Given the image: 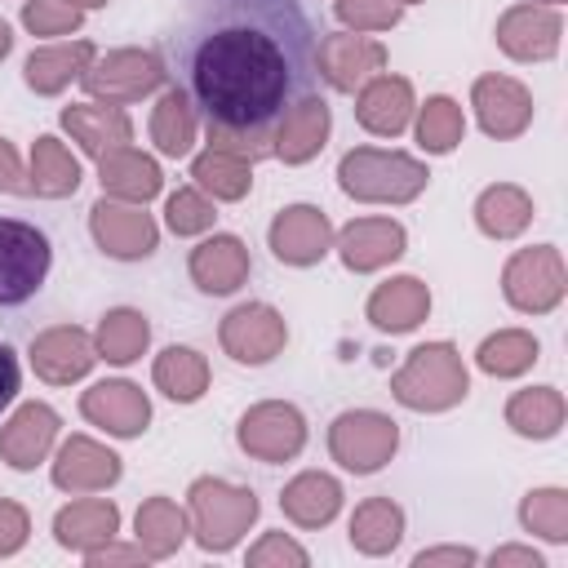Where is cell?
<instances>
[{
	"label": "cell",
	"instance_id": "obj_1",
	"mask_svg": "<svg viewBox=\"0 0 568 568\" xmlns=\"http://www.w3.org/2000/svg\"><path fill=\"white\" fill-rule=\"evenodd\" d=\"M315 49L297 0H204L160 40V62L195 102L209 146L253 164L271 155L280 115L315 93Z\"/></svg>",
	"mask_w": 568,
	"mask_h": 568
},
{
	"label": "cell",
	"instance_id": "obj_2",
	"mask_svg": "<svg viewBox=\"0 0 568 568\" xmlns=\"http://www.w3.org/2000/svg\"><path fill=\"white\" fill-rule=\"evenodd\" d=\"M470 373L453 342H426L408 351L399 373L390 377V395L413 413H448L466 399Z\"/></svg>",
	"mask_w": 568,
	"mask_h": 568
},
{
	"label": "cell",
	"instance_id": "obj_3",
	"mask_svg": "<svg viewBox=\"0 0 568 568\" xmlns=\"http://www.w3.org/2000/svg\"><path fill=\"white\" fill-rule=\"evenodd\" d=\"M426 182H430L426 164L417 155H404V151L355 146L337 164V186L364 204H408L426 191Z\"/></svg>",
	"mask_w": 568,
	"mask_h": 568
},
{
	"label": "cell",
	"instance_id": "obj_4",
	"mask_svg": "<svg viewBox=\"0 0 568 568\" xmlns=\"http://www.w3.org/2000/svg\"><path fill=\"white\" fill-rule=\"evenodd\" d=\"M186 506H191V532H195L200 550H209V555L240 546V537L253 528V519L262 510L253 488L213 479V475H204L186 488Z\"/></svg>",
	"mask_w": 568,
	"mask_h": 568
},
{
	"label": "cell",
	"instance_id": "obj_5",
	"mask_svg": "<svg viewBox=\"0 0 568 568\" xmlns=\"http://www.w3.org/2000/svg\"><path fill=\"white\" fill-rule=\"evenodd\" d=\"M399 448V426L377 408H346L328 426V453L351 475L382 470Z\"/></svg>",
	"mask_w": 568,
	"mask_h": 568
},
{
	"label": "cell",
	"instance_id": "obj_6",
	"mask_svg": "<svg viewBox=\"0 0 568 568\" xmlns=\"http://www.w3.org/2000/svg\"><path fill=\"white\" fill-rule=\"evenodd\" d=\"M53 248L44 231L18 217H0V306H22L40 293Z\"/></svg>",
	"mask_w": 568,
	"mask_h": 568
},
{
	"label": "cell",
	"instance_id": "obj_7",
	"mask_svg": "<svg viewBox=\"0 0 568 568\" xmlns=\"http://www.w3.org/2000/svg\"><path fill=\"white\" fill-rule=\"evenodd\" d=\"M564 288H568V275H564V257L555 244L519 248V253H510V262L501 271V293L524 315L555 311L564 302Z\"/></svg>",
	"mask_w": 568,
	"mask_h": 568
},
{
	"label": "cell",
	"instance_id": "obj_8",
	"mask_svg": "<svg viewBox=\"0 0 568 568\" xmlns=\"http://www.w3.org/2000/svg\"><path fill=\"white\" fill-rule=\"evenodd\" d=\"M164 80H169L164 75V62L151 49H111L106 58H93L89 71L80 75L84 93L93 102H111V106L138 102V98L155 93Z\"/></svg>",
	"mask_w": 568,
	"mask_h": 568
},
{
	"label": "cell",
	"instance_id": "obj_9",
	"mask_svg": "<svg viewBox=\"0 0 568 568\" xmlns=\"http://www.w3.org/2000/svg\"><path fill=\"white\" fill-rule=\"evenodd\" d=\"M235 439L248 457L275 466V462H288L306 448V417L284 399H262L240 417Z\"/></svg>",
	"mask_w": 568,
	"mask_h": 568
},
{
	"label": "cell",
	"instance_id": "obj_10",
	"mask_svg": "<svg viewBox=\"0 0 568 568\" xmlns=\"http://www.w3.org/2000/svg\"><path fill=\"white\" fill-rule=\"evenodd\" d=\"M89 231L98 240V248L115 262H138V257H151L155 244H160V226L151 213H142V204H129V200H111L102 195L93 209H89Z\"/></svg>",
	"mask_w": 568,
	"mask_h": 568
},
{
	"label": "cell",
	"instance_id": "obj_11",
	"mask_svg": "<svg viewBox=\"0 0 568 568\" xmlns=\"http://www.w3.org/2000/svg\"><path fill=\"white\" fill-rule=\"evenodd\" d=\"M386 67V44L373 40L368 31H328L320 36L315 49V71L328 89L355 93L364 80H373Z\"/></svg>",
	"mask_w": 568,
	"mask_h": 568
},
{
	"label": "cell",
	"instance_id": "obj_12",
	"mask_svg": "<svg viewBox=\"0 0 568 568\" xmlns=\"http://www.w3.org/2000/svg\"><path fill=\"white\" fill-rule=\"evenodd\" d=\"M217 342L235 364H271L288 342V324L271 302H244L222 320Z\"/></svg>",
	"mask_w": 568,
	"mask_h": 568
},
{
	"label": "cell",
	"instance_id": "obj_13",
	"mask_svg": "<svg viewBox=\"0 0 568 568\" xmlns=\"http://www.w3.org/2000/svg\"><path fill=\"white\" fill-rule=\"evenodd\" d=\"M564 18L555 4H510L497 18V49L515 62H546L559 53Z\"/></svg>",
	"mask_w": 568,
	"mask_h": 568
},
{
	"label": "cell",
	"instance_id": "obj_14",
	"mask_svg": "<svg viewBox=\"0 0 568 568\" xmlns=\"http://www.w3.org/2000/svg\"><path fill=\"white\" fill-rule=\"evenodd\" d=\"M266 240H271V253L284 266H315L333 248V222L315 204H288V209L275 213Z\"/></svg>",
	"mask_w": 568,
	"mask_h": 568
},
{
	"label": "cell",
	"instance_id": "obj_15",
	"mask_svg": "<svg viewBox=\"0 0 568 568\" xmlns=\"http://www.w3.org/2000/svg\"><path fill=\"white\" fill-rule=\"evenodd\" d=\"M470 106H475L479 129L497 142L519 138L532 124V93L510 75H479L470 89Z\"/></svg>",
	"mask_w": 568,
	"mask_h": 568
},
{
	"label": "cell",
	"instance_id": "obj_16",
	"mask_svg": "<svg viewBox=\"0 0 568 568\" xmlns=\"http://www.w3.org/2000/svg\"><path fill=\"white\" fill-rule=\"evenodd\" d=\"M404 244H408V235L395 217H355L333 235V248H337L342 266L355 271V275L390 266L404 253Z\"/></svg>",
	"mask_w": 568,
	"mask_h": 568
},
{
	"label": "cell",
	"instance_id": "obj_17",
	"mask_svg": "<svg viewBox=\"0 0 568 568\" xmlns=\"http://www.w3.org/2000/svg\"><path fill=\"white\" fill-rule=\"evenodd\" d=\"M80 413H84L93 426H102L106 435L133 439V435H142L146 422H151V399H146L142 386L115 377V382H93V386L80 395Z\"/></svg>",
	"mask_w": 568,
	"mask_h": 568
},
{
	"label": "cell",
	"instance_id": "obj_18",
	"mask_svg": "<svg viewBox=\"0 0 568 568\" xmlns=\"http://www.w3.org/2000/svg\"><path fill=\"white\" fill-rule=\"evenodd\" d=\"M31 368H36V377H44L49 386H71V382H80L89 368H93V359H98V351H93V337L84 333V328H75V324H58V328H44L40 337H31Z\"/></svg>",
	"mask_w": 568,
	"mask_h": 568
},
{
	"label": "cell",
	"instance_id": "obj_19",
	"mask_svg": "<svg viewBox=\"0 0 568 568\" xmlns=\"http://www.w3.org/2000/svg\"><path fill=\"white\" fill-rule=\"evenodd\" d=\"M417 102H413V84L404 75H390V71H377L373 80L359 84L355 93V120L377 133V138H399L413 120Z\"/></svg>",
	"mask_w": 568,
	"mask_h": 568
},
{
	"label": "cell",
	"instance_id": "obj_20",
	"mask_svg": "<svg viewBox=\"0 0 568 568\" xmlns=\"http://www.w3.org/2000/svg\"><path fill=\"white\" fill-rule=\"evenodd\" d=\"M328 129H333V111L320 93H311L280 115V124L271 133V155H280L284 164H306L324 151Z\"/></svg>",
	"mask_w": 568,
	"mask_h": 568
},
{
	"label": "cell",
	"instance_id": "obj_21",
	"mask_svg": "<svg viewBox=\"0 0 568 568\" xmlns=\"http://www.w3.org/2000/svg\"><path fill=\"white\" fill-rule=\"evenodd\" d=\"M115 479H120V457L106 444L89 439V435H71L53 457V484L62 493H75V497L80 493H102Z\"/></svg>",
	"mask_w": 568,
	"mask_h": 568
},
{
	"label": "cell",
	"instance_id": "obj_22",
	"mask_svg": "<svg viewBox=\"0 0 568 568\" xmlns=\"http://www.w3.org/2000/svg\"><path fill=\"white\" fill-rule=\"evenodd\" d=\"M58 426L62 422H58V413L49 404H40V399L22 404L0 426V462H9L13 470H36L49 457V448L58 439Z\"/></svg>",
	"mask_w": 568,
	"mask_h": 568
},
{
	"label": "cell",
	"instance_id": "obj_23",
	"mask_svg": "<svg viewBox=\"0 0 568 568\" xmlns=\"http://www.w3.org/2000/svg\"><path fill=\"white\" fill-rule=\"evenodd\" d=\"M253 262H248V248L240 235H209L204 244L191 248V280L200 293H235L244 280H248Z\"/></svg>",
	"mask_w": 568,
	"mask_h": 568
},
{
	"label": "cell",
	"instance_id": "obj_24",
	"mask_svg": "<svg viewBox=\"0 0 568 568\" xmlns=\"http://www.w3.org/2000/svg\"><path fill=\"white\" fill-rule=\"evenodd\" d=\"M62 129L93 160H102L106 151L133 142V120L120 106H111V102H75V106H67L62 111Z\"/></svg>",
	"mask_w": 568,
	"mask_h": 568
},
{
	"label": "cell",
	"instance_id": "obj_25",
	"mask_svg": "<svg viewBox=\"0 0 568 568\" xmlns=\"http://www.w3.org/2000/svg\"><path fill=\"white\" fill-rule=\"evenodd\" d=\"M364 311L382 333H413L430 315V288L417 275H390L386 284L373 288Z\"/></svg>",
	"mask_w": 568,
	"mask_h": 568
},
{
	"label": "cell",
	"instance_id": "obj_26",
	"mask_svg": "<svg viewBox=\"0 0 568 568\" xmlns=\"http://www.w3.org/2000/svg\"><path fill=\"white\" fill-rule=\"evenodd\" d=\"M115 532H120V510L106 497H84V501H71V506H62L53 515L58 546H67L75 555H89V550L106 546Z\"/></svg>",
	"mask_w": 568,
	"mask_h": 568
},
{
	"label": "cell",
	"instance_id": "obj_27",
	"mask_svg": "<svg viewBox=\"0 0 568 568\" xmlns=\"http://www.w3.org/2000/svg\"><path fill=\"white\" fill-rule=\"evenodd\" d=\"M98 182H102V195L111 200H129V204H146L151 195H160L164 186V173L151 155L133 151V146H115L98 160Z\"/></svg>",
	"mask_w": 568,
	"mask_h": 568
},
{
	"label": "cell",
	"instance_id": "obj_28",
	"mask_svg": "<svg viewBox=\"0 0 568 568\" xmlns=\"http://www.w3.org/2000/svg\"><path fill=\"white\" fill-rule=\"evenodd\" d=\"M280 510L297 524V528H324L337 519L342 510V484L324 470H302L284 484L280 493Z\"/></svg>",
	"mask_w": 568,
	"mask_h": 568
},
{
	"label": "cell",
	"instance_id": "obj_29",
	"mask_svg": "<svg viewBox=\"0 0 568 568\" xmlns=\"http://www.w3.org/2000/svg\"><path fill=\"white\" fill-rule=\"evenodd\" d=\"M98 58V49L89 44V40H67V44H44V49H36L31 58H27V67H22V80H27V89H36V93H62L71 80H80L84 71H89V62Z\"/></svg>",
	"mask_w": 568,
	"mask_h": 568
},
{
	"label": "cell",
	"instance_id": "obj_30",
	"mask_svg": "<svg viewBox=\"0 0 568 568\" xmlns=\"http://www.w3.org/2000/svg\"><path fill=\"white\" fill-rule=\"evenodd\" d=\"M195 138H200V111H195V102L178 84H169L160 93L155 111H151V142H155L160 155L182 160V155H191Z\"/></svg>",
	"mask_w": 568,
	"mask_h": 568
},
{
	"label": "cell",
	"instance_id": "obj_31",
	"mask_svg": "<svg viewBox=\"0 0 568 568\" xmlns=\"http://www.w3.org/2000/svg\"><path fill=\"white\" fill-rule=\"evenodd\" d=\"M532 222V195L515 182H497L488 191H479L475 200V226L488 240H515L519 231H528Z\"/></svg>",
	"mask_w": 568,
	"mask_h": 568
},
{
	"label": "cell",
	"instance_id": "obj_32",
	"mask_svg": "<svg viewBox=\"0 0 568 568\" xmlns=\"http://www.w3.org/2000/svg\"><path fill=\"white\" fill-rule=\"evenodd\" d=\"M133 532H138V546L146 550V559H169L186 541L191 524L173 497H146L133 515Z\"/></svg>",
	"mask_w": 568,
	"mask_h": 568
},
{
	"label": "cell",
	"instance_id": "obj_33",
	"mask_svg": "<svg viewBox=\"0 0 568 568\" xmlns=\"http://www.w3.org/2000/svg\"><path fill=\"white\" fill-rule=\"evenodd\" d=\"M564 395L555 386H528V390H515L510 404H506V426L524 439H550L559 435L564 426Z\"/></svg>",
	"mask_w": 568,
	"mask_h": 568
},
{
	"label": "cell",
	"instance_id": "obj_34",
	"mask_svg": "<svg viewBox=\"0 0 568 568\" xmlns=\"http://www.w3.org/2000/svg\"><path fill=\"white\" fill-rule=\"evenodd\" d=\"M27 178H31V191H36V195L62 200V195H75V186H80V160H75L58 138L44 133V138L31 142Z\"/></svg>",
	"mask_w": 568,
	"mask_h": 568
},
{
	"label": "cell",
	"instance_id": "obj_35",
	"mask_svg": "<svg viewBox=\"0 0 568 568\" xmlns=\"http://www.w3.org/2000/svg\"><path fill=\"white\" fill-rule=\"evenodd\" d=\"M151 382L155 390H164L169 399L178 404H195L204 390H209V359L191 346H169L155 355V368H151Z\"/></svg>",
	"mask_w": 568,
	"mask_h": 568
},
{
	"label": "cell",
	"instance_id": "obj_36",
	"mask_svg": "<svg viewBox=\"0 0 568 568\" xmlns=\"http://www.w3.org/2000/svg\"><path fill=\"white\" fill-rule=\"evenodd\" d=\"M404 537V510L390 497H368L351 515V546L359 555H390Z\"/></svg>",
	"mask_w": 568,
	"mask_h": 568
},
{
	"label": "cell",
	"instance_id": "obj_37",
	"mask_svg": "<svg viewBox=\"0 0 568 568\" xmlns=\"http://www.w3.org/2000/svg\"><path fill=\"white\" fill-rule=\"evenodd\" d=\"M146 342H151V324H146V315L133 311V306L106 311L102 324H98V333H93V351H98V359H106V364H133V359L146 351Z\"/></svg>",
	"mask_w": 568,
	"mask_h": 568
},
{
	"label": "cell",
	"instance_id": "obj_38",
	"mask_svg": "<svg viewBox=\"0 0 568 568\" xmlns=\"http://www.w3.org/2000/svg\"><path fill=\"white\" fill-rule=\"evenodd\" d=\"M191 178L195 186L209 195V200H244L248 186H253V164L231 155V151H217V146H204L195 160H191Z\"/></svg>",
	"mask_w": 568,
	"mask_h": 568
},
{
	"label": "cell",
	"instance_id": "obj_39",
	"mask_svg": "<svg viewBox=\"0 0 568 568\" xmlns=\"http://www.w3.org/2000/svg\"><path fill=\"white\" fill-rule=\"evenodd\" d=\"M537 355H541V346H537V337L528 328H497L493 337L479 342L475 364L488 377H519V373H528L537 364Z\"/></svg>",
	"mask_w": 568,
	"mask_h": 568
},
{
	"label": "cell",
	"instance_id": "obj_40",
	"mask_svg": "<svg viewBox=\"0 0 568 568\" xmlns=\"http://www.w3.org/2000/svg\"><path fill=\"white\" fill-rule=\"evenodd\" d=\"M462 138H466V115L453 98L435 93L417 106V146L426 155H448L462 146Z\"/></svg>",
	"mask_w": 568,
	"mask_h": 568
},
{
	"label": "cell",
	"instance_id": "obj_41",
	"mask_svg": "<svg viewBox=\"0 0 568 568\" xmlns=\"http://www.w3.org/2000/svg\"><path fill=\"white\" fill-rule=\"evenodd\" d=\"M519 524L546 541H568V493L564 488H532L519 501Z\"/></svg>",
	"mask_w": 568,
	"mask_h": 568
},
{
	"label": "cell",
	"instance_id": "obj_42",
	"mask_svg": "<svg viewBox=\"0 0 568 568\" xmlns=\"http://www.w3.org/2000/svg\"><path fill=\"white\" fill-rule=\"evenodd\" d=\"M213 217H217V209L200 186H178L164 200V222L173 235H204L213 226Z\"/></svg>",
	"mask_w": 568,
	"mask_h": 568
},
{
	"label": "cell",
	"instance_id": "obj_43",
	"mask_svg": "<svg viewBox=\"0 0 568 568\" xmlns=\"http://www.w3.org/2000/svg\"><path fill=\"white\" fill-rule=\"evenodd\" d=\"M84 22V9L67 4V0H27L22 4V27L31 36H71L80 31Z\"/></svg>",
	"mask_w": 568,
	"mask_h": 568
},
{
	"label": "cell",
	"instance_id": "obj_44",
	"mask_svg": "<svg viewBox=\"0 0 568 568\" xmlns=\"http://www.w3.org/2000/svg\"><path fill=\"white\" fill-rule=\"evenodd\" d=\"M333 9L346 22V31H390L404 18L399 0H333Z\"/></svg>",
	"mask_w": 568,
	"mask_h": 568
},
{
	"label": "cell",
	"instance_id": "obj_45",
	"mask_svg": "<svg viewBox=\"0 0 568 568\" xmlns=\"http://www.w3.org/2000/svg\"><path fill=\"white\" fill-rule=\"evenodd\" d=\"M248 564L253 568H271V564H288V568H306L311 564V555L293 541V537H284V532H266L257 546H248Z\"/></svg>",
	"mask_w": 568,
	"mask_h": 568
},
{
	"label": "cell",
	"instance_id": "obj_46",
	"mask_svg": "<svg viewBox=\"0 0 568 568\" xmlns=\"http://www.w3.org/2000/svg\"><path fill=\"white\" fill-rule=\"evenodd\" d=\"M27 532H31L27 510H22L18 501L0 497V559H4V555H18V550L27 546Z\"/></svg>",
	"mask_w": 568,
	"mask_h": 568
},
{
	"label": "cell",
	"instance_id": "obj_47",
	"mask_svg": "<svg viewBox=\"0 0 568 568\" xmlns=\"http://www.w3.org/2000/svg\"><path fill=\"white\" fill-rule=\"evenodd\" d=\"M0 191H9V195H31V178H27L18 151H13L4 138H0Z\"/></svg>",
	"mask_w": 568,
	"mask_h": 568
},
{
	"label": "cell",
	"instance_id": "obj_48",
	"mask_svg": "<svg viewBox=\"0 0 568 568\" xmlns=\"http://www.w3.org/2000/svg\"><path fill=\"white\" fill-rule=\"evenodd\" d=\"M18 390H22V368H18V355H13V346L9 342H0V413L18 399Z\"/></svg>",
	"mask_w": 568,
	"mask_h": 568
},
{
	"label": "cell",
	"instance_id": "obj_49",
	"mask_svg": "<svg viewBox=\"0 0 568 568\" xmlns=\"http://www.w3.org/2000/svg\"><path fill=\"white\" fill-rule=\"evenodd\" d=\"M138 559H146V550H142V546H115V537H111L106 546H98V550H89V555H84V564H89V568H106V564H138Z\"/></svg>",
	"mask_w": 568,
	"mask_h": 568
},
{
	"label": "cell",
	"instance_id": "obj_50",
	"mask_svg": "<svg viewBox=\"0 0 568 568\" xmlns=\"http://www.w3.org/2000/svg\"><path fill=\"white\" fill-rule=\"evenodd\" d=\"M417 568H439V564H479V555L470 550V546H439V550H417V559H413Z\"/></svg>",
	"mask_w": 568,
	"mask_h": 568
},
{
	"label": "cell",
	"instance_id": "obj_51",
	"mask_svg": "<svg viewBox=\"0 0 568 568\" xmlns=\"http://www.w3.org/2000/svg\"><path fill=\"white\" fill-rule=\"evenodd\" d=\"M488 564H493V568H510V564H515V568H546V559H541L532 546H501V550L488 555Z\"/></svg>",
	"mask_w": 568,
	"mask_h": 568
},
{
	"label": "cell",
	"instance_id": "obj_52",
	"mask_svg": "<svg viewBox=\"0 0 568 568\" xmlns=\"http://www.w3.org/2000/svg\"><path fill=\"white\" fill-rule=\"evenodd\" d=\"M9 49H13V31H9V22L0 18V62L9 58Z\"/></svg>",
	"mask_w": 568,
	"mask_h": 568
},
{
	"label": "cell",
	"instance_id": "obj_53",
	"mask_svg": "<svg viewBox=\"0 0 568 568\" xmlns=\"http://www.w3.org/2000/svg\"><path fill=\"white\" fill-rule=\"evenodd\" d=\"M67 4H75V9H102L106 0H67Z\"/></svg>",
	"mask_w": 568,
	"mask_h": 568
},
{
	"label": "cell",
	"instance_id": "obj_54",
	"mask_svg": "<svg viewBox=\"0 0 568 568\" xmlns=\"http://www.w3.org/2000/svg\"><path fill=\"white\" fill-rule=\"evenodd\" d=\"M541 4H555V9H559V4H564V0H541Z\"/></svg>",
	"mask_w": 568,
	"mask_h": 568
},
{
	"label": "cell",
	"instance_id": "obj_55",
	"mask_svg": "<svg viewBox=\"0 0 568 568\" xmlns=\"http://www.w3.org/2000/svg\"><path fill=\"white\" fill-rule=\"evenodd\" d=\"M399 4H422V0H399Z\"/></svg>",
	"mask_w": 568,
	"mask_h": 568
}]
</instances>
